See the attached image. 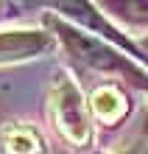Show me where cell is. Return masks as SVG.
I'll return each instance as SVG.
<instances>
[{
    "label": "cell",
    "instance_id": "cell-1",
    "mask_svg": "<svg viewBox=\"0 0 148 154\" xmlns=\"http://www.w3.org/2000/svg\"><path fill=\"white\" fill-rule=\"evenodd\" d=\"M48 25L53 28V34L64 42V48H67L81 65H87L92 70H101V73H117V76L128 79L131 84L148 90V73L137 62L120 56V51L109 48V45H104L101 39L89 37V34L78 31V28H73V25L56 20V17H48Z\"/></svg>",
    "mask_w": 148,
    "mask_h": 154
},
{
    "label": "cell",
    "instance_id": "cell-2",
    "mask_svg": "<svg viewBox=\"0 0 148 154\" xmlns=\"http://www.w3.org/2000/svg\"><path fill=\"white\" fill-rule=\"evenodd\" d=\"M53 115H56V126L73 143L81 146L89 140V115L84 106V95L78 84L64 73L56 76V84H53Z\"/></svg>",
    "mask_w": 148,
    "mask_h": 154
},
{
    "label": "cell",
    "instance_id": "cell-3",
    "mask_svg": "<svg viewBox=\"0 0 148 154\" xmlns=\"http://www.w3.org/2000/svg\"><path fill=\"white\" fill-rule=\"evenodd\" d=\"M50 45H53V37L48 31H34V28L0 31V65L34 59L39 53L50 51Z\"/></svg>",
    "mask_w": 148,
    "mask_h": 154
},
{
    "label": "cell",
    "instance_id": "cell-4",
    "mask_svg": "<svg viewBox=\"0 0 148 154\" xmlns=\"http://www.w3.org/2000/svg\"><path fill=\"white\" fill-rule=\"evenodd\" d=\"M92 106H95V112L104 118V121H117V118L126 112L123 95H120V93H115L112 87L98 90V93H95V101H92Z\"/></svg>",
    "mask_w": 148,
    "mask_h": 154
},
{
    "label": "cell",
    "instance_id": "cell-5",
    "mask_svg": "<svg viewBox=\"0 0 148 154\" xmlns=\"http://www.w3.org/2000/svg\"><path fill=\"white\" fill-rule=\"evenodd\" d=\"M39 146V137L31 129H14L8 134V151L11 154H36Z\"/></svg>",
    "mask_w": 148,
    "mask_h": 154
},
{
    "label": "cell",
    "instance_id": "cell-6",
    "mask_svg": "<svg viewBox=\"0 0 148 154\" xmlns=\"http://www.w3.org/2000/svg\"><path fill=\"white\" fill-rule=\"evenodd\" d=\"M123 154H148V146H134V149H128Z\"/></svg>",
    "mask_w": 148,
    "mask_h": 154
},
{
    "label": "cell",
    "instance_id": "cell-7",
    "mask_svg": "<svg viewBox=\"0 0 148 154\" xmlns=\"http://www.w3.org/2000/svg\"><path fill=\"white\" fill-rule=\"evenodd\" d=\"M143 45H145V48H148V37H145V39H143Z\"/></svg>",
    "mask_w": 148,
    "mask_h": 154
}]
</instances>
